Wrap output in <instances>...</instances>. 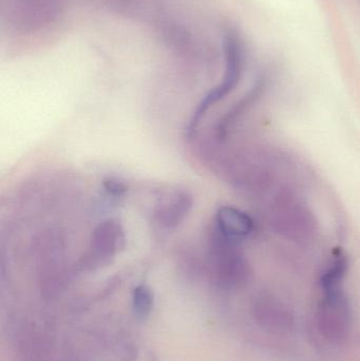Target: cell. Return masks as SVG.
<instances>
[{"label":"cell","instance_id":"obj_1","mask_svg":"<svg viewBox=\"0 0 360 361\" xmlns=\"http://www.w3.org/2000/svg\"><path fill=\"white\" fill-rule=\"evenodd\" d=\"M266 214L273 231L298 245H309L317 235L311 208L290 187L283 185L266 197Z\"/></svg>","mask_w":360,"mask_h":361},{"label":"cell","instance_id":"obj_11","mask_svg":"<svg viewBox=\"0 0 360 361\" xmlns=\"http://www.w3.org/2000/svg\"><path fill=\"white\" fill-rule=\"evenodd\" d=\"M51 0H23V13L27 17L31 25L42 23L48 20L49 16L53 12Z\"/></svg>","mask_w":360,"mask_h":361},{"label":"cell","instance_id":"obj_7","mask_svg":"<svg viewBox=\"0 0 360 361\" xmlns=\"http://www.w3.org/2000/svg\"><path fill=\"white\" fill-rule=\"evenodd\" d=\"M272 82V74L264 71L258 76L252 88L239 99L218 122L216 126L215 137L218 142H223L230 135L235 125L251 110L266 94Z\"/></svg>","mask_w":360,"mask_h":361},{"label":"cell","instance_id":"obj_9","mask_svg":"<svg viewBox=\"0 0 360 361\" xmlns=\"http://www.w3.org/2000/svg\"><path fill=\"white\" fill-rule=\"evenodd\" d=\"M194 200L185 191H179L162 203L156 206L154 210V220L161 228L173 231L183 224L185 219L192 209Z\"/></svg>","mask_w":360,"mask_h":361},{"label":"cell","instance_id":"obj_4","mask_svg":"<svg viewBox=\"0 0 360 361\" xmlns=\"http://www.w3.org/2000/svg\"><path fill=\"white\" fill-rule=\"evenodd\" d=\"M125 246L124 227L116 219H107L93 229L90 244L78 262V269L90 271L105 267L113 261Z\"/></svg>","mask_w":360,"mask_h":361},{"label":"cell","instance_id":"obj_6","mask_svg":"<svg viewBox=\"0 0 360 361\" xmlns=\"http://www.w3.org/2000/svg\"><path fill=\"white\" fill-rule=\"evenodd\" d=\"M253 316L261 328L271 332L292 330L295 324L291 307L274 295L260 294L253 303Z\"/></svg>","mask_w":360,"mask_h":361},{"label":"cell","instance_id":"obj_13","mask_svg":"<svg viewBox=\"0 0 360 361\" xmlns=\"http://www.w3.org/2000/svg\"><path fill=\"white\" fill-rule=\"evenodd\" d=\"M104 188L108 195L114 197H120L127 192L128 187L123 180L118 179H108L104 182Z\"/></svg>","mask_w":360,"mask_h":361},{"label":"cell","instance_id":"obj_12","mask_svg":"<svg viewBox=\"0 0 360 361\" xmlns=\"http://www.w3.org/2000/svg\"><path fill=\"white\" fill-rule=\"evenodd\" d=\"M154 303V296L148 286H139L135 288L132 295L133 311L139 319H145L149 316Z\"/></svg>","mask_w":360,"mask_h":361},{"label":"cell","instance_id":"obj_2","mask_svg":"<svg viewBox=\"0 0 360 361\" xmlns=\"http://www.w3.org/2000/svg\"><path fill=\"white\" fill-rule=\"evenodd\" d=\"M224 59L225 71L223 78L217 87L209 91L202 101L197 106L190 124L186 128V135L192 139L196 135L197 129L200 126L207 111L216 104L225 99L238 86L242 78L245 66L244 44L240 34L235 29H228L223 37Z\"/></svg>","mask_w":360,"mask_h":361},{"label":"cell","instance_id":"obj_5","mask_svg":"<svg viewBox=\"0 0 360 361\" xmlns=\"http://www.w3.org/2000/svg\"><path fill=\"white\" fill-rule=\"evenodd\" d=\"M316 313L319 333L328 341H344L351 329V307L342 288L325 290Z\"/></svg>","mask_w":360,"mask_h":361},{"label":"cell","instance_id":"obj_3","mask_svg":"<svg viewBox=\"0 0 360 361\" xmlns=\"http://www.w3.org/2000/svg\"><path fill=\"white\" fill-rule=\"evenodd\" d=\"M240 244L230 241L213 227L209 237V258L216 281L226 288L245 286L251 278V267Z\"/></svg>","mask_w":360,"mask_h":361},{"label":"cell","instance_id":"obj_10","mask_svg":"<svg viewBox=\"0 0 360 361\" xmlns=\"http://www.w3.org/2000/svg\"><path fill=\"white\" fill-rule=\"evenodd\" d=\"M349 269V259L344 252L334 254L331 262L321 277V286L325 290L340 288L342 280L346 277Z\"/></svg>","mask_w":360,"mask_h":361},{"label":"cell","instance_id":"obj_8","mask_svg":"<svg viewBox=\"0 0 360 361\" xmlns=\"http://www.w3.org/2000/svg\"><path fill=\"white\" fill-rule=\"evenodd\" d=\"M215 228L226 239L240 244L254 233L253 219L234 206H222L216 214Z\"/></svg>","mask_w":360,"mask_h":361}]
</instances>
